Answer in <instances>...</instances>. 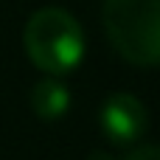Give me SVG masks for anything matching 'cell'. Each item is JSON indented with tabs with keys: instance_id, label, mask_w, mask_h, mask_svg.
<instances>
[{
	"instance_id": "obj_6",
	"label": "cell",
	"mask_w": 160,
	"mask_h": 160,
	"mask_svg": "<svg viewBox=\"0 0 160 160\" xmlns=\"http://www.w3.org/2000/svg\"><path fill=\"white\" fill-rule=\"evenodd\" d=\"M90 160H115V158H112V155H107V152H93Z\"/></svg>"
},
{
	"instance_id": "obj_4",
	"label": "cell",
	"mask_w": 160,
	"mask_h": 160,
	"mask_svg": "<svg viewBox=\"0 0 160 160\" xmlns=\"http://www.w3.org/2000/svg\"><path fill=\"white\" fill-rule=\"evenodd\" d=\"M28 101H31V110H34L37 118H42V121H59L70 110V90L65 87V82L59 76H45L42 82L34 84Z\"/></svg>"
},
{
	"instance_id": "obj_2",
	"label": "cell",
	"mask_w": 160,
	"mask_h": 160,
	"mask_svg": "<svg viewBox=\"0 0 160 160\" xmlns=\"http://www.w3.org/2000/svg\"><path fill=\"white\" fill-rule=\"evenodd\" d=\"M101 20L121 59L138 68L160 65V0H104Z\"/></svg>"
},
{
	"instance_id": "obj_1",
	"label": "cell",
	"mask_w": 160,
	"mask_h": 160,
	"mask_svg": "<svg viewBox=\"0 0 160 160\" xmlns=\"http://www.w3.org/2000/svg\"><path fill=\"white\" fill-rule=\"evenodd\" d=\"M22 48L45 76H68L84 56V31L79 20L56 6L34 11L22 31Z\"/></svg>"
},
{
	"instance_id": "obj_3",
	"label": "cell",
	"mask_w": 160,
	"mask_h": 160,
	"mask_svg": "<svg viewBox=\"0 0 160 160\" xmlns=\"http://www.w3.org/2000/svg\"><path fill=\"white\" fill-rule=\"evenodd\" d=\"M98 124H101V132L110 143L129 146L138 138H143V132L149 127V115H146L143 101L135 98L132 93H112L101 104Z\"/></svg>"
},
{
	"instance_id": "obj_5",
	"label": "cell",
	"mask_w": 160,
	"mask_h": 160,
	"mask_svg": "<svg viewBox=\"0 0 160 160\" xmlns=\"http://www.w3.org/2000/svg\"><path fill=\"white\" fill-rule=\"evenodd\" d=\"M124 160H160V146H155V143H143V146L132 149Z\"/></svg>"
}]
</instances>
